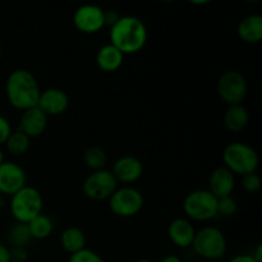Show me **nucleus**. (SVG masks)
<instances>
[{
	"instance_id": "1",
	"label": "nucleus",
	"mask_w": 262,
	"mask_h": 262,
	"mask_svg": "<svg viewBox=\"0 0 262 262\" xmlns=\"http://www.w3.org/2000/svg\"><path fill=\"white\" fill-rule=\"evenodd\" d=\"M110 43L123 55L137 54L147 42V28L145 23L133 15H123L109 31Z\"/></svg>"
},
{
	"instance_id": "2",
	"label": "nucleus",
	"mask_w": 262,
	"mask_h": 262,
	"mask_svg": "<svg viewBox=\"0 0 262 262\" xmlns=\"http://www.w3.org/2000/svg\"><path fill=\"white\" fill-rule=\"evenodd\" d=\"M41 90L32 73L27 69H15L5 82V95L14 109L25 112L37 106Z\"/></svg>"
},
{
	"instance_id": "3",
	"label": "nucleus",
	"mask_w": 262,
	"mask_h": 262,
	"mask_svg": "<svg viewBox=\"0 0 262 262\" xmlns=\"http://www.w3.org/2000/svg\"><path fill=\"white\" fill-rule=\"evenodd\" d=\"M223 161L228 170L241 177L256 173L260 163L255 148L245 142L229 143L223 151Z\"/></svg>"
},
{
	"instance_id": "4",
	"label": "nucleus",
	"mask_w": 262,
	"mask_h": 262,
	"mask_svg": "<svg viewBox=\"0 0 262 262\" xmlns=\"http://www.w3.org/2000/svg\"><path fill=\"white\" fill-rule=\"evenodd\" d=\"M43 200L35 187L26 186L10 197L9 210L17 223L28 224L32 219L42 214Z\"/></svg>"
},
{
	"instance_id": "5",
	"label": "nucleus",
	"mask_w": 262,
	"mask_h": 262,
	"mask_svg": "<svg viewBox=\"0 0 262 262\" xmlns=\"http://www.w3.org/2000/svg\"><path fill=\"white\" fill-rule=\"evenodd\" d=\"M192 248L206 261L222 260L228 248L224 233L216 227H204L196 230Z\"/></svg>"
},
{
	"instance_id": "6",
	"label": "nucleus",
	"mask_w": 262,
	"mask_h": 262,
	"mask_svg": "<svg viewBox=\"0 0 262 262\" xmlns=\"http://www.w3.org/2000/svg\"><path fill=\"white\" fill-rule=\"evenodd\" d=\"M183 211L189 222H209L217 215V199L209 189H196L184 199Z\"/></svg>"
},
{
	"instance_id": "7",
	"label": "nucleus",
	"mask_w": 262,
	"mask_h": 262,
	"mask_svg": "<svg viewBox=\"0 0 262 262\" xmlns=\"http://www.w3.org/2000/svg\"><path fill=\"white\" fill-rule=\"evenodd\" d=\"M109 207L114 215L119 217H132L142 210L145 200L142 193L133 187L125 186L115 189L110 196Z\"/></svg>"
},
{
	"instance_id": "8",
	"label": "nucleus",
	"mask_w": 262,
	"mask_h": 262,
	"mask_svg": "<svg viewBox=\"0 0 262 262\" xmlns=\"http://www.w3.org/2000/svg\"><path fill=\"white\" fill-rule=\"evenodd\" d=\"M216 91L228 106L239 105L247 95L248 84L242 73L238 71H227L217 79Z\"/></svg>"
},
{
	"instance_id": "9",
	"label": "nucleus",
	"mask_w": 262,
	"mask_h": 262,
	"mask_svg": "<svg viewBox=\"0 0 262 262\" xmlns=\"http://www.w3.org/2000/svg\"><path fill=\"white\" fill-rule=\"evenodd\" d=\"M118 188V182L113 173L107 169L92 171L83 182V194L92 201H105Z\"/></svg>"
},
{
	"instance_id": "10",
	"label": "nucleus",
	"mask_w": 262,
	"mask_h": 262,
	"mask_svg": "<svg viewBox=\"0 0 262 262\" xmlns=\"http://www.w3.org/2000/svg\"><path fill=\"white\" fill-rule=\"evenodd\" d=\"M104 12L101 7L95 4H84L77 8L73 14V25L79 32L94 35L105 27Z\"/></svg>"
},
{
	"instance_id": "11",
	"label": "nucleus",
	"mask_w": 262,
	"mask_h": 262,
	"mask_svg": "<svg viewBox=\"0 0 262 262\" xmlns=\"http://www.w3.org/2000/svg\"><path fill=\"white\" fill-rule=\"evenodd\" d=\"M26 186L27 174L22 166L14 161H3L0 164V194L12 197Z\"/></svg>"
},
{
	"instance_id": "12",
	"label": "nucleus",
	"mask_w": 262,
	"mask_h": 262,
	"mask_svg": "<svg viewBox=\"0 0 262 262\" xmlns=\"http://www.w3.org/2000/svg\"><path fill=\"white\" fill-rule=\"evenodd\" d=\"M37 107L46 117H58L67 112L69 107V97L63 90L51 87L41 91Z\"/></svg>"
},
{
	"instance_id": "13",
	"label": "nucleus",
	"mask_w": 262,
	"mask_h": 262,
	"mask_svg": "<svg viewBox=\"0 0 262 262\" xmlns=\"http://www.w3.org/2000/svg\"><path fill=\"white\" fill-rule=\"evenodd\" d=\"M118 183L132 184L137 182L143 174V164L138 158L125 155L118 159L110 170Z\"/></svg>"
},
{
	"instance_id": "14",
	"label": "nucleus",
	"mask_w": 262,
	"mask_h": 262,
	"mask_svg": "<svg viewBox=\"0 0 262 262\" xmlns=\"http://www.w3.org/2000/svg\"><path fill=\"white\" fill-rule=\"evenodd\" d=\"M48 120L49 118L37 106L31 107L22 112L18 130L25 133L28 138L40 137L48 128Z\"/></svg>"
},
{
	"instance_id": "15",
	"label": "nucleus",
	"mask_w": 262,
	"mask_h": 262,
	"mask_svg": "<svg viewBox=\"0 0 262 262\" xmlns=\"http://www.w3.org/2000/svg\"><path fill=\"white\" fill-rule=\"evenodd\" d=\"M194 234H196V229H194L192 222L184 219V217H177L168 227L169 239L174 246L179 248L192 247Z\"/></svg>"
},
{
	"instance_id": "16",
	"label": "nucleus",
	"mask_w": 262,
	"mask_h": 262,
	"mask_svg": "<svg viewBox=\"0 0 262 262\" xmlns=\"http://www.w3.org/2000/svg\"><path fill=\"white\" fill-rule=\"evenodd\" d=\"M235 188V176L225 166H219L211 173L209 179V191L216 199L232 196Z\"/></svg>"
},
{
	"instance_id": "17",
	"label": "nucleus",
	"mask_w": 262,
	"mask_h": 262,
	"mask_svg": "<svg viewBox=\"0 0 262 262\" xmlns=\"http://www.w3.org/2000/svg\"><path fill=\"white\" fill-rule=\"evenodd\" d=\"M237 35L243 42L258 43L262 40V17L251 14L243 18L237 27Z\"/></svg>"
},
{
	"instance_id": "18",
	"label": "nucleus",
	"mask_w": 262,
	"mask_h": 262,
	"mask_svg": "<svg viewBox=\"0 0 262 262\" xmlns=\"http://www.w3.org/2000/svg\"><path fill=\"white\" fill-rule=\"evenodd\" d=\"M124 55L112 43L101 46L96 54V64L101 71L115 72L122 67Z\"/></svg>"
},
{
	"instance_id": "19",
	"label": "nucleus",
	"mask_w": 262,
	"mask_h": 262,
	"mask_svg": "<svg viewBox=\"0 0 262 262\" xmlns=\"http://www.w3.org/2000/svg\"><path fill=\"white\" fill-rule=\"evenodd\" d=\"M248 123H250V114L242 104L228 106L224 114V125L229 132H242L246 129Z\"/></svg>"
},
{
	"instance_id": "20",
	"label": "nucleus",
	"mask_w": 262,
	"mask_h": 262,
	"mask_svg": "<svg viewBox=\"0 0 262 262\" xmlns=\"http://www.w3.org/2000/svg\"><path fill=\"white\" fill-rule=\"evenodd\" d=\"M60 245L66 252L73 255L86 248V235L77 227L66 228L60 234Z\"/></svg>"
},
{
	"instance_id": "21",
	"label": "nucleus",
	"mask_w": 262,
	"mask_h": 262,
	"mask_svg": "<svg viewBox=\"0 0 262 262\" xmlns=\"http://www.w3.org/2000/svg\"><path fill=\"white\" fill-rule=\"evenodd\" d=\"M27 225L32 239H46V238L50 237L54 230L53 220L45 214H40L38 216H36Z\"/></svg>"
},
{
	"instance_id": "22",
	"label": "nucleus",
	"mask_w": 262,
	"mask_h": 262,
	"mask_svg": "<svg viewBox=\"0 0 262 262\" xmlns=\"http://www.w3.org/2000/svg\"><path fill=\"white\" fill-rule=\"evenodd\" d=\"M84 165L92 171L104 170L106 169L107 164V155L105 150L99 146H91L87 148L83 154Z\"/></svg>"
},
{
	"instance_id": "23",
	"label": "nucleus",
	"mask_w": 262,
	"mask_h": 262,
	"mask_svg": "<svg viewBox=\"0 0 262 262\" xmlns=\"http://www.w3.org/2000/svg\"><path fill=\"white\" fill-rule=\"evenodd\" d=\"M4 145L7 146L8 152L12 154L13 156H22L30 148L31 138H28L20 130H14V132L10 133V136L5 141Z\"/></svg>"
},
{
	"instance_id": "24",
	"label": "nucleus",
	"mask_w": 262,
	"mask_h": 262,
	"mask_svg": "<svg viewBox=\"0 0 262 262\" xmlns=\"http://www.w3.org/2000/svg\"><path fill=\"white\" fill-rule=\"evenodd\" d=\"M8 238H9V242L12 243L13 247H26L32 241L30 230H28V225L17 222L10 227Z\"/></svg>"
},
{
	"instance_id": "25",
	"label": "nucleus",
	"mask_w": 262,
	"mask_h": 262,
	"mask_svg": "<svg viewBox=\"0 0 262 262\" xmlns=\"http://www.w3.org/2000/svg\"><path fill=\"white\" fill-rule=\"evenodd\" d=\"M238 210V204L234 197L227 196L217 199V215L223 217H230L235 215Z\"/></svg>"
},
{
	"instance_id": "26",
	"label": "nucleus",
	"mask_w": 262,
	"mask_h": 262,
	"mask_svg": "<svg viewBox=\"0 0 262 262\" xmlns=\"http://www.w3.org/2000/svg\"><path fill=\"white\" fill-rule=\"evenodd\" d=\"M68 262H105V260L95 251L84 248L79 252L71 255Z\"/></svg>"
},
{
	"instance_id": "27",
	"label": "nucleus",
	"mask_w": 262,
	"mask_h": 262,
	"mask_svg": "<svg viewBox=\"0 0 262 262\" xmlns=\"http://www.w3.org/2000/svg\"><path fill=\"white\" fill-rule=\"evenodd\" d=\"M242 187L248 193H255L261 188V177L257 173H251L242 177Z\"/></svg>"
},
{
	"instance_id": "28",
	"label": "nucleus",
	"mask_w": 262,
	"mask_h": 262,
	"mask_svg": "<svg viewBox=\"0 0 262 262\" xmlns=\"http://www.w3.org/2000/svg\"><path fill=\"white\" fill-rule=\"evenodd\" d=\"M12 132V125H10L9 120L4 115L0 114V146L4 145Z\"/></svg>"
},
{
	"instance_id": "29",
	"label": "nucleus",
	"mask_w": 262,
	"mask_h": 262,
	"mask_svg": "<svg viewBox=\"0 0 262 262\" xmlns=\"http://www.w3.org/2000/svg\"><path fill=\"white\" fill-rule=\"evenodd\" d=\"M10 251V262H25L28 257V252L26 247H13Z\"/></svg>"
},
{
	"instance_id": "30",
	"label": "nucleus",
	"mask_w": 262,
	"mask_h": 262,
	"mask_svg": "<svg viewBox=\"0 0 262 262\" xmlns=\"http://www.w3.org/2000/svg\"><path fill=\"white\" fill-rule=\"evenodd\" d=\"M104 18H105V26H109L113 27L115 23L119 20L120 15L118 14L117 10H105L104 12Z\"/></svg>"
},
{
	"instance_id": "31",
	"label": "nucleus",
	"mask_w": 262,
	"mask_h": 262,
	"mask_svg": "<svg viewBox=\"0 0 262 262\" xmlns=\"http://www.w3.org/2000/svg\"><path fill=\"white\" fill-rule=\"evenodd\" d=\"M229 262H258L253 258L252 255H248V253H243V255H237L232 258Z\"/></svg>"
},
{
	"instance_id": "32",
	"label": "nucleus",
	"mask_w": 262,
	"mask_h": 262,
	"mask_svg": "<svg viewBox=\"0 0 262 262\" xmlns=\"http://www.w3.org/2000/svg\"><path fill=\"white\" fill-rule=\"evenodd\" d=\"M0 262H10V251L7 246L0 243Z\"/></svg>"
},
{
	"instance_id": "33",
	"label": "nucleus",
	"mask_w": 262,
	"mask_h": 262,
	"mask_svg": "<svg viewBox=\"0 0 262 262\" xmlns=\"http://www.w3.org/2000/svg\"><path fill=\"white\" fill-rule=\"evenodd\" d=\"M160 262H183V260L176 255H168L165 256V257L161 258Z\"/></svg>"
},
{
	"instance_id": "34",
	"label": "nucleus",
	"mask_w": 262,
	"mask_h": 262,
	"mask_svg": "<svg viewBox=\"0 0 262 262\" xmlns=\"http://www.w3.org/2000/svg\"><path fill=\"white\" fill-rule=\"evenodd\" d=\"M251 255L253 256V258H255L256 261L262 262V246H261V245H258L257 247H256L255 252L251 253Z\"/></svg>"
},
{
	"instance_id": "35",
	"label": "nucleus",
	"mask_w": 262,
	"mask_h": 262,
	"mask_svg": "<svg viewBox=\"0 0 262 262\" xmlns=\"http://www.w3.org/2000/svg\"><path fill=\"white\" fill-rule=\"evenodd\" d=\"M5 205H7V199H5V196L0 194V209L5 207Z\"/></svg>"
},
{
	"instance_id": "36",
	"label": "nucleus",
	"mask_w": 262,
	"mask_h": 262,
	"mask_svg": "<svg viewBox=\"0 0 262 262\" xmlns=\"http://www.w3.org/2000/svg\"><path fill=\"white\" fill-rule=\"evenodd\" d=\"M3 161H5V160H4V152H3L2 147H0V164H2Z\"/></svg>"
},
{
	"instance_id": "37",
	"label": "nucleus",
	"mask_w": 262,
	"mask_h": 262,
	"mask_svg": "<svg viewBox=\"0 0 262 262\" xmlns=\"http://www.w3.org/2000/svg\"><path fill=\"white\" fill-rule=\"evenodd\" d=\"M133 262H154V261L147 260V258H140V260H136V261H133Z\"/></svg>"
},
{
	"instance_id": "38",
	"label": "nucleus",
	"mask_w": 262,
	"mask_h": 262,
	"mask_svg": "<svg viewBox=\"0 0 262 262\" xmlns=\"http://www.w3.org/2000/svg\"><path fill=\"white\" fill-rule=\"evenodd\" d=\"M207 3H209V2H207V0H205V2H192V4H207Z\"/></svg>"
},
{
	"instance_id": "39",
	"label": "nucleus",
	"mask_w": 262,
	"mask_h": 262,
	"mask_svg": "<svg viewBox=\"0 0 262 262\" xmlns=\"http://www.w3.org/2000/svg\"><path fill=\"white\" fill-rule=\"evenodd\" d=\"M206 262H224V261H222V260H217V261H206Z\"/></svg>"
},
{
	"instance_id": "40",
	"label": "nucleus",
	"mask_w": 262,
	"mask_h": 262,
	"mask_svg": "<svg viewBox=\"0 0 262 262\" xmlns=\"http://www.w3.org/2000/svg\"><path fill=\"white\" fill-rule=\"evenodd\" d=\"M0 56H2V43H0Z\"/></svg>"
}]
</instances>
